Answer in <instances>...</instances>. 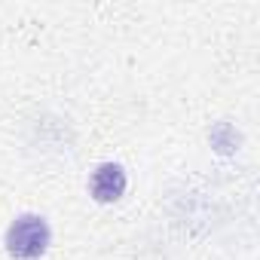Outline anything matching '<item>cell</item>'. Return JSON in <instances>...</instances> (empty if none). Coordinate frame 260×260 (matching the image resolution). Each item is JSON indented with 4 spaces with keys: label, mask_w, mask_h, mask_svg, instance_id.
<instances>
[{
    "label": "cell",
    "mask_w": 260,
    "mask_h": 260,
    "mask_svg": "<svg viewBox=\"0 0 260 260\" xmlns=\"http://www.w3.org/2000/svg\"><path fill=\"white\" fill-rule=\"evenodd\" d=\"M4 245H7V254L16 257V260H37L49 251L52 245V230H49V220L43 214H19L13 217V223L7 226V236H4Z\"/></svg>",
    "instance_id": "6da1fadb"
},
{
    "label": "cell",
    "mask_w": 260,
    "mask_h": 260,
    "mask_svg": "<svg viewBox=\"0 0 260 260\" xmlns=\"http://www.w3.org/2000/svg\"><path fill=\"white\" fill-rule=\"evenodd\" d=\"M125 187H128V175H125V169H122L119 162H101V166H95V172L89 175V193H92V199L101 202V205L119 202L122 193H125Z\"/></svg>",
    "instance_id": "7a4b0ae2"
}]
</instances>
